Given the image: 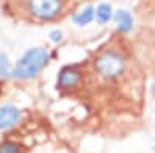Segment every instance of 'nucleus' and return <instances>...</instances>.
Returning a JSON list of instances; mask_svg holds the SVG:
<instances>
[{
	"mask_svg": "<svg viewBox=\"0 0 155 153\" xmlns=\"http://www.w3.org/2000/svg\"><path fill=\"white\" fill-rule=\"evenodd\" d=\"M19 16L30 23H54L65 17L73 0H14Z\"/></svg>",
	"mask_w": 155,
	"mask_h": 153,
	"instance_id": "obj_1",
	"label": "nucleus"
},
{
	"mask_svg": "<svg viewBox=\"0 0 155 153\" xmlns=\"http://www.w3.org/2000/svg\"><path fill=\"white\" fill-rule=\"evenodd\" d=\"M50 62V53L44 46L28 48L12 65L9 79L12 81H33L44 71Z\"/></svg>",
	"mask_w": 155,
	"mask_h": 153,
	"instance_id": "obj_2",
	"label": "nucleus"
},
{
	"mask_svg": "<svg viewBox=\"0 0 155 153\" xmlns=\"http://www.w3.org/2000/svg\"><path fill=\"white\" fill-rule=\"evenodd\" d=\"M127 59L124 51L118 46H107L98 51V54L93 59V70L104 81H116L121 79V76L126 73Z\"/></svg>",
	"mask_w": 155,
	"mask_h": 153,
	"instance_id": "obj_3",
	"label": "nucleus"
},
{
	"mask_svg": "<svg viewBox=\"0 0 155 153\" xmlns=\"http://www.w3.org/2000/svg\"><path fill=\"white\" fill-rule=\"evenodd\" d=\"M84 76L85 74L82 71V65H67L59 71L56 85L59 90H71L82 85Z\"/></svg>",
	"mask_w": 155,
	"mask_h": 153,
	"instance_id": "obj_4",
	"label": "nucleus"
},
{
	"mask_svg": "<svg viewBox=\"0 0 155 153\" xmlns=\"http://www.w3.org/2000/svg\"><path fill=\"white\" fill-rule=\"evenodd\" d=\"M22 118V111L12 104H5L0 107V130L5 132L16 127Z\"/></svg>",
	"mask_w": 155,
	"mask_h": 153,
	"instance_id": "obj_5",
	"label": "nucleus"
},
{
	"mask_svg": "<svg viewBox=\"0 0 155 153\" xmlns=\"http://www.w3.org/2000/svg\"><path fill=\"white\" fill-rule=\"evenodd\" d=\"M113 20L116 23V28L121 34H127L134 30V17L127 9H120L115 12Z\"/></svg>",
	"mask_w": 155,
	"mask_h": 153,
	"instance_id": "obj_6",
	"label": "nucleus"
},
{
	"mask_svg": "<svg viewBox=\"0 0 155 153\" xmlns=\"http://www.w3.org/2000/svg\"><path fill=\"white\" fill-rule=\"evenodd\" d=\"M95 20V8L93 6H84L82 9H79L78 12H74L73 16V22L78 27H87L88 23H92Z\"/></svg>",
	"mask_w": 155,
	"mask_h": 153,
	"instance_id": "obj_7",
	"label": "nucleus"
},
{
	"mask_svg": "<svg viewBox=\"0 0 155 153\" xmlns=\"http://www.w3.org/2000/svg\"><path fill=\"white\" fill-rule=\"evenodd\" d=\"M115 16V12H113V8L112 5L109 3H99L96 8H95V19L99 25H106L109 23Z\"/></svg>",
	"mask_w": 155,
	"mask_h": 153,
	"instance_id": "obj_8",
	"label": "nucleus"
},
{
	"mask_svg": "<svg viewBox=\"0 0 155 153\" xmlns=\"http://www.w3.org/2000/svg\"><path fill=\"white\" fill-rule=\"evenodd\" d=\"M11 70H12V65H11L8 56L0 51V78H8L9 79Z\"/></svg>",
	"mask_w": 155,
	"mask_h": 153,
	"instance_id": "obj_9",
	"label": "nucleus"
},
{
	"mask_svg": "<svg viewBox=\"0 0 155 153\" xmlns=\"http://www.w3.org/2000/svg\"><path fill=\"white\" fill-rule=\"evenodd\" d=\"M0 153H22V151H20V145L17 142L6 139V141L0 144Z\"/></svg>",
	"mask_w": 155,
	"mask_h": 153,
	"instance_id": "obj_10",
	"label": "nucleus"
},
{
	"mask_svg": "<svg viewBox=\"0 0 155 153\" xmlns=\"http://www.w3.org/2000/svg\"><path fill=\"white\" fill-rule=\"evenodd\" d=\"M50 40L51 42H61L62 40V33L59 30H54L50 33Z\"/></svg>",
	"mask_w": 155,
	"mask_h": 153,
	"instance_id": "obj_11",
	"label": "nucleus"
}]
</instances>
